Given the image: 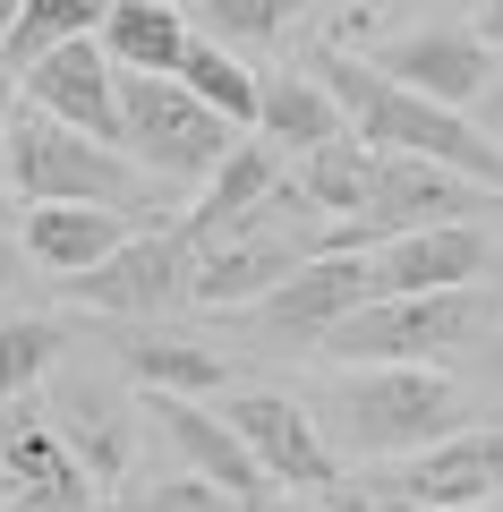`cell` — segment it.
I'll return each instance as SVG.
<instances>
[{
	"label": "cell",
	"instance_id": "cell-4",
	"mask_svg": "<svg viewBox=\"0 0 503 512\" xmlns=\"http://www.w3.org/2000/svg\"><path fill=\"white\" fill-rule=\"evenodd\" d=\"M111 111H120V137H111V146H120L145 180H162L171 197L197 188L239 137L222 111H205L180 77H162V69H120L111 77Z\"/></svg>",
	"mask_w": 503,
	"mask_h": 512
},
{
	"label": "cell",
	"instance_id": "cell-5",
	"mask_svg": "<svg viewBox=\"0 0 503 512\" xmlns=\"http://www.w3.org/2000/svg\"><path fill=\"white\" fill-rule=\"evenodd\" d=\"M486 299H495V282H469V291H418V299H367V308H350L316 350H324V359H342V367H444L452 350L478 342Z\"/></svg>",
	"mask_w": 503,
	"mask_h": 512
},
{
	"label": "cell",
	"instance_id": "cell-18",
	"mask_svg": "<svg viewBox=\"0 0 503 512\" xmlns=\"http://www.w3.org/2000/svg\"><path fill=\"white\" fill-rule=\"evenodd\" d=\"M94 43L111 52V69H162L171 77V60H180V43H188V18L171 0H111L103 26H94Z\"/></svg>",
	"mask_w": 503,
	"mask_h": 512
},
{
	"label": "cell",
	"instance_id": "cell-33",
	"mask_svg": "<svg viewBox=\"0 0 503 512\" xmlns=\"http://www.w3.org/2000/svg\"><path fill=\"white\" fill-rule=\"evenodd\" d=\"M486 94H503V77H495V86H486Z\"/></svg>",
	"mask_w": 503,
	"mask_h": 512
},
{
	"label": "cell",
	"instance_id": "cell-3",
	"mask_svg": "<svg viewBox=\"0 0 503 512\" xmlns=\"http://www.w3.org/2000/svg\"><path fill=\"white\" fill-rule=\"evenodd\" d=\"M469 427V384L444 367H350L333 384V444L342 453H418Z\"/></svg>",
	"mask_w": 503,
	"mask_h": 512
},
{
	"label": "cell",
	"instance_id": "cell-20",
	"mask_svg": "<svg viewBox=\"0 0 503 512\" xmlns=\"http://www.w3.org/2000/svg\"><path fill=\"white\" fill-rule=\"evenodd\" d=\"M171 77H180L205 111H222L231 128H256V77H248V60H239V52H222V43L188 35L180 60H171Z\"/></svg>",
	"mask_w": 503,
	"mask_h": 512
},
{
	"label": "cell",
	"instance_id": "cell-29",
	"mask_svg": "<svg viewBox=\"0 0 503 512\" xmlns=\"http://www.w3.org/2000/svg\"><path fill=\"white\" fill-rule=\"evenodd\" d=\"M478 43H503V0H486V18H478Z\"/></svg>",
	"mask_w": 503,
	"mask_h": 512
},
{
	"label": "cell",
	"instance_id": "cell-9",
	"mask_svg": "<svg viewBox=\"0 0 503 512\" xmlns=\"http://www.w3.org/2000/svg\"><path fill=\"white\" fill-rule=\"evenodd\" d=\"M60 299L103 308V316H162V308H188V239L171 231V222H162V231H128L103 265L60 274Z\"/></svg>",
	"mask_w": 503,
	"mask_h": 512
},
{
	"label": "cell",
	"instance_id": "cell-25",
	"mask_svg": "<svg viewBox=\"0 0 503 512\" xmlns=\"http://www.w3.org/2000/svg\"><path fill=\"white\" fill-rule=\"evenodd\" d=\"M469 350H478V359H486V376L503 384V291L486 299V325H478V342H469Z\"/></svg>",
	"mask_w": 503,
	"mask_h": 512
},
{
	"label": "cell",
	"instance_id": "cell-7",
	"mask_svg": "<svg viewBox=\"0 0 503 512\" xmlns=\"http://www.w3.org/2000/svg\"><path fill=\"white\" fill-rule=\"evenodd\" d=\"M43 427L69 444V461L94 487H128V461H137V384L111 376V367H69L43 402Z\"/></svg>",
	"mask_w": 503,
	"mask_h": 512
},
{
	"label": "cell",
	"instance_id": "cell-15",
	"mask_svg": "<svg viewBox=\"0 0 503 512\" xmlns=\"http://www.w3.org/2000/svg\"><path fill=\"white\" fill-rule=\"evenodd\" d=\"M273 188H282V154H273L265 137H231V154L205 171V205H180V222H171V231H180L188 248H205V239L239 231V222H248Z\"/></svg>",
	"mask_w": 503,
	"mask_h": 512
},
{
	"label": "cell",
	"instance_id": "cell-21",
	"mask_svg": "<svg viewBox=\"0 0 503 512\" xmlns=\"http://www.w3.org/2000/svg\"><path fill=\"white\" fill-rule=\"evenodd\" d=\"M111 0H18V18H9V35H0V60L9 69H26V60H43L52 43H77L103 26Z\"/></svg>",
	"mask_w": 503,
	"mask_h": 512
},
{
	"label": "cell",
	"instance_id": "cell-22",
	"mask_svg": "<svg viewBox=\"0 0 503 512\" xmlns=\"http://www.w3.org/2000/svg\"><path fill=\"white\" fill-rule=\"evenodd\" d=\"M60 342H69L60 316H0V402H26L60 367Z\"/></svg>",
	"mask_w": 503,
	"mask_h": 512
},
{
	"label": "cell",
	"instance_id": "cell-13",
	"mask_svg": "<svg viewBox=\"0 0 503 512\" xmlns=\"http://www.w3.org/2000/svg\"><path fill=\"white\" fill-rule=\"evenodd\" d=\"M376 69L393 77V86H410V94H427V103H444V111L486 103V86H495V60H486V43L461 35V26H427V35L384 43Z\"/></svg>",
	"mask_w": 503,
	"mask_h": 512
},
{
	"label": "cell",
	"instance_id": "cell-11",
	"mask_svg": "<svg viewBox=\"0 0 503 512\" xmlns=\"http://www.w3.org/2000/svg\"><path fill=\"white\" fill-rule=\"evenodd\" d=\"M350 308H367V265H359V248L307 256L299 274H282L265 299H248V316L273 333V342H290V350H316Z\"/></svg>",
	"mask_w": 503,
	"mask_h": 512
},
{
	"label": "cell",
	"instance_id": "cell-6",
	"mask_svg": "<svg viewBox=\"0 0 503 512\" xmlns=\"http://www.w3.org/2000/svg\"><path fill=\"white\" fill-rule=\"evenodd\" d=\"M222 427L248 444V461L273 478V487L307 495V504H333V495H342V461H333V444L316 436V419H307L290 393H273V384H239L231 402H222Z\"/></svg>",
	"mask_w": 503,
	"mask_h": 512
},
{
	"label": "cell",
	"instance_id": "cell-26",
	"mask_svg": "<svg viewBox=\"0 0 503 512\" xmlns=\"http://www.w3.org/2000/svg\"><path fill=\"white\" fill-rule=\"evenodd\" d=\"M248 512H316V504H307V495H290V487H282V495H273V487H265V495H256V504H248Z\"/></svg>",
	"mask_w": 503,
	"mask_h": 512
},
{
	"label": "cell",
	"instance_id": "cell-12",
	"mask_svg": "<svg viewBox=\"0 0 503 512\" xmlns=\"http://www.w3.org/2000/svg\"><path fill=\"white\" fill-rule=\"evenodd\" d=\"M111 52L94 35H77V43H52L43 60H26L18 69V86H26V103L35 111H52L60 128H86V137H120V111H111Z\"/></svg>",
	"mask_w": 503,
	"mask_h": 512
},
{
	"label": "cell",
	"instance_id": "cell-14",
	"mask_svg": "<svg viewBox=\"0 0 503 512\" xmlns=\"http://www.w3.org/2000/svg\"><path fill=\"white\" fill-rule=\"evenodd\" d=\"M145 410H154V427L171 444H180V470H197V478H214L222 495H239V504H256V495L273 487L265 470L248 461V444L222 427V410L214 402H188V393H137Z\"/></svg>",
	"mask_w": 503,
	"mask_h": 512
},
{
	"label": "cell",
	"instance_id": "cell-28",
	"mask_svg": "<svg viewBox=\"0 0 503 512\" xmlns=\"http://www.w3.org/2000/svg\"><path fill=\"white\" fill-rule=\"evenodd\" d=\"M9 111H18V69L0 60V128H9Z\"/></svg>",
	"mask_w": 503,
	"mask_h": 512
},
{
	"label": "cell",
	"instance_id": "cell-23",
	"mask_svg": "<svg viewBox=\"0 0 503 512\" xmlns=\"http://www.w3.org/2000/svg\"><path fill=\"white\" fill-rule=\"evenodd\" d=\"M128 512H248V504L222 495L214 478H197V470H162V478H145V487L128 495Z\"/></svg>",
	"mask_w": 503,
	"mask_h": 512
},
{
	"label": "cell",
	"instance_id": "cell-27",
	"mask_svg": "<svg viewBox=\"0 0 503 512\" xmlns=\"http://www.w3.org/2000/svg\"><path fill=\"white\" fill-rule=\"evenodd\" d=\"M0 291H18V231H0Z\"/></svg>",
	"mask_w": 503,
	"mask_h": 512
},
{
	"label": "cell",
	"instance_id": "cell-24",
	"mask_svg": "<svg viewBox=\"0 0 503 512\" xmlns=\"http://www.w3.org/2000/svg\"><path fill=\"white\" fill-rule=\"evenodd\" d=\"M214 18H222V26H239L248 43H273V35H282V0H265V9H256V0H222Z\"/></svg>",
	"mask_w": 503,
	"mask_h": 512
},
{
	"label": "cell",
	"instance_id": "cell-8",
	"mask_svg": "<svg viewBox=\"0 0 503 512\" xmlns=\"http://www.w3.org/2000/svg\"><path fill=\"white\" fill-rule=\"evenodd\" d=\"M478 205H503V197L478 188V180H461V171H444V163H418V154H376L367 205L342 231V248H376V239L435 231V222H478Z\"/></svg>",
	"mask_w": 503,
	"mask_h": 512
},
{
	"label": "cell",
	"instance_id": "cell-17",
	"mask_svg": "<svg viewBox=\"0 0 503 512\" xmlns=\"http://www.w3.org/2000/svg\"><path fill=\"white\" fill-rule=\"evenodd\" d=\"M256 128H265L273 146H290V154H316V146H333V137H350L342 103H333L307 69H273L265 86H256Z\"/></svg>",
	"mask_w": 503,
	"mask_h": 512
},
{
	"label": "cell",
	"instance_id": "cell-31",
	"mask_svg": "<svg viewBox=\"0 0 503 512\" xmlns=\"http://www.w3.org/2000/svg\"><path fill=\"white\" fill-rule=\"evenodd\" d=\"M461 512H503V504H461Z\"/></svg>",
	"mask_w": 503,
	"mask_h": 512
},
{
	"label": "cell",
	"instance_id": "cell-2",
	"mask_svg": "<svg viewBox=\"0 0 503 512\" xmlns=\"http://www.w3.org/2000/svg\"><path fill=\"white\" fill-rule=\"evenodd\" d=\"M316 86L342 103V120H350L359 146L444 163V171H461V180H478V188H495V197H503V146H495V137H478L461 111H444V103H427V94L393 86V77L367 69V60H333V52L316 60Z\"/></svg>",
	"mask_w": 503,
	"mask_h": 512
},
{
	"label": "cell",
	"instance_id": "cell-1",
	"mask_svg": "<svg viewBox=\"0 0 503 512\" xmlns=\"http://www.w3.org/2000/svg\"><path fill=\"white\" fill-rule=\"evenodd\" d=\"M0 146H9L18 197H35V205H120L137 231L180 222V197H171L162 180H145L120 146H103V137H86V128H60L52 111H9Z\"/></svg>",
	"mask_w": 503,
	"mask_h": 512
},
{
	"label": "cell",
	"instance_id": "cell-19",
	"mask_svg": "<svg viewBox=\"0 0 503 512\" xmlns=\"http://www.w3.org/2000/svg\"><path fill=\"white\" fill-rule=\"evenodd\" d=\"M120 376L137 384V393H188V402H205V393H222L231 384V359L205 342H120Z\"/></svg>",
	"mask_w": 503,
	"mask_h": 512
},
{
	"label": "cell",
	"instance_id": "cell-32",
	"mask_svg": "<svg viewBox=\"0 0 503 512\" xmlns=\"http://www.w3.org/2000/svg\"><path fill=\"white\" fill-rule=\"evenodd\" d=\"M0 504H9V478H0Z\"/></svg>",
	"mask_w": 503,
	"mask_h": 512
},
{
	"label": "cell",
	"instance_id": "cell-30",
	"mask_svg": "<svg viewBox=\"0 0 503 512\" xmlns=\"http://www.w3.org/2000/svg\"><path fill=\"white\" fill-rule=\"evenodd\" d=\"M9 18H18V0H0V35H9Z\"/></svg>",
	"mask_w": 503,
	"mask_h": 512
},
{
	"label": "cell",
	"instance_id": "cell-10",
	"mask_svg": "<svg viewBox=\"0 0 503 512\" xmlns=\"http://www.w3.org/2000/svg\"><path fill=\"white\" fill-rule=\"evenodd\" d=\"M367 265V299H418V291H469L495 265V239L478 222H435V231H401L359 248Z\"/></svg>",
	"mask_w": 503,
	"mask_h": 512
},
{
	"label": "cell",
	"instance_id": "cell-16",
	"mask_svg": "<svg viewBox=\"0 0 503 512\" xmlns=\"http://www.w3.org/2000/svg\"><path fill=\"white\" fill-rule=\"evenodd\" d=\"M137 231V222L120 214V205H26L18 222V256L26 265H43V274H86V265H103L120 239Z\"/></svg>",
	"mask_w": 503,
	"mask_h": 512
}]
</instances>
